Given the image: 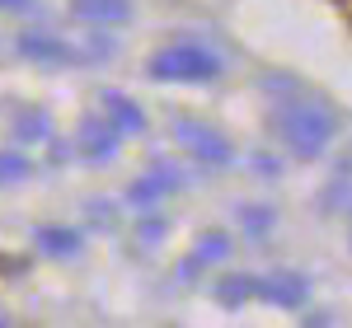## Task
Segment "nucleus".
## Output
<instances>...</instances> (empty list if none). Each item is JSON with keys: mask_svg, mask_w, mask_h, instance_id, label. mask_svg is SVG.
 <instances>
[{"mask_svg": "<svg viewBox=\"0 0 352 328\" xmlns=\"http://www.w3.org/2000/svg\"><path fill=\"white\" fill-rule=\"evenodd\" d=\"M277 132H282V141L296 150L300 160H320L329 150V141H333V132H338V122L315 99H292L277 113Z\"/></svg>", "mask_w": 352, "mask_h": 328, "instance_id": "f257e3e1", "label": "nucleus"}, {"mask_svg": "<svg viewBox=\"0 0 352 328\" xmlns=\"http://www.w3.org/2000/svg\"><path fill=\"white\" fill-rule=\"evenodd\" d=\"M221 56L212 47H197V43H174V47H160V52L146 61V75L164 84H212L221 80Z\"/></svg>", "mask_w": 352, "mask_h": 328, "instance_id": "f03ea898", "label": "nucleus"}, {"mask_svg": "<svg viewBox=\"0 0 352 328\" xmlns=\"http://www.w3.org/2000/svg\"><path fill=\"white\" fill-rule=\"evenodd\" d=\"M174 132H179V141L188 145V150L197 155V160L217 164V169H221V164H230V141L221 137V132H212V127H202V122H188V117H184V122H179Z\"/></svg>", "mask_w": 352, "mask_h": 328, "instance_id": "7ed1b4c3", "label": "nucleus"}, {"mask_svg": "<svg viewBox=\"0 0 352 328\" xmlns=\"http://www.w3.org/2000/svg\"><path fill=\"white\" fill-rule=\"evenodd\" d=\"M258 296L272 305H282V309H300V305L310 301V281L300 272H277L268 281H258Z\"/></svg>", "mask_w": 352, "mask_h": 328, "instance_id": "20e7f679", "label": "nucleus"}, {"mask_svg": "<svg viewBox=\"0 0 352 328\" xmlns=\"http://www.w3.org/2000/svg\"><path fill=\"white\" fill-rule=\"evenodd\" d=\"M71 14L89 28H113L132 19V0H71Z\"/></svg>", "mask_w": 352, "mask_h": 328, "instance_id": "39448f33", "label": "nucleus"}, {"mask_svg": "<svg viewBox=\"0 0 352 328\" xmlns=\"http://www.w3.org/2000/svg\"><path fill=\"white\" fill-rule=\"evenodd\" d=\"M118 137H122V132L113 127L109 117H89V122L80 127V145H85V155H89L94 164H109L113 155H118Z\"/></svg>", "mask_w": 352, "mask_h": 328, "instance_id": "423d86ee", "label": "nucleus"}, {"mask_svg": "<svg viewBox=\"0 0 352 328\" xmlns=\"http://www.w3.org/2000/svg\"><path fill=\"white\" fill-rule=\"evenodd\" d=\"M104 113H109V122L122 132V137H141V132H146V113H141V104L122 99V94H104Z\"/></svg>", "mask_w": 352, "mask_h": 328, "instance_id": "0eeeda50", "label": "nucleus"}, {"mask_svg": "<svg viewBox=\"0 0 352 328\" xmlns=\"http://www.w3.org/2000/svg\"><path fill=\"white\" fill-rule=\"evenodd\" d=\"M174 188H179V178H174V174H164V169H151L146 178H136V183H132V192H127V197H132L136 207H151V202H160L164 192H174Z\"/></svg>", "mask_w": 352, "mask_h": 328, "instance_id": "6e6552de", "label": "nucleus"}, {"mask_svg": "<svg viewBox=\"0 0 352 328\" xmlns=\"http://www.w3.org/2000/svg\"><path fill=\"white\" fill-rule=\"evenodd\" d=\"M19 52L33 56V61H76V52L61 38H43V33H24L19 38Z\"/></svg>", "mask_w": 352, "mask_h": 328, "instance_id": "1a4fd4ad", "label": "nucleus"}, {"mask_svg": "<svg viewBox=\"0 0 352 328\" xmlns=\"http://www.w3.org/2000/svg\"><path fill=\"white\" fill-rule=\"evenodd\" d=\"M254 296H258V281H254V277H240V272H230V277L217 286V301L230 305V309H240V305L254 301Z\"/></svg>", "mask_w": 352, "mask_h": 328, "instance_id": "9d476101", "label": "nucleus"}, {"mask_svg": "<svg viewBox=\"0 0 352 328\" xmlns=\"http://www.w3.org/2000/svg\"><path fill=\"white\" fill-rule=\"evenodd\" d=\"M38 244L52 258H71V253H80V235L76 230H38Z\"/></svg>", "mask_w": 352, "mask_h": 328, "instance_id": "9b49d317", "label": "nucleus"}, {"mask_svg": "<svg viewBox=\"0 0 352 328\" xmlns=\"http://www.w3.org/2000/svg\"><path fill=\"white\" fill-rule=\"evenodd\" d=\"M226 248H230V239H226V235H212V239H207V244H202V248H197V253L188 258V263H184V277H188L192 268H197V263L207 268V263H217V258H226Z\"/></svg>", "mask_w": 352, "mask_h": 328, "instance_id": "f8f14e48", "label": "nucleus"}, {"mask_svg": "<svg viewBox=\"0 0 352 328\" xmlns=\"http://www.w3.org/2000/svg\"><path fill=\"white\" fill-rule=\"evenodd\" d=\"M240 220H244V230H249V239H263L268 225H272V211H263V207H244Z\"/></svg>", "mask_w": 352, "mask_h": 328, "instance_id": "ddd939ff", "label": "nucleus"}, {"mask_svg": "<svg viewBox=\"0 0 352 328\" xmlns=\"http://www.w3.org/2000/svg\"><path fill=\"white\" fill-rule=\"evenodd\" d=\"M28 174V160L24 155H0V183H14Z\"/></svg>", "mask_w": 352, "mask_h": 328, "instance_id": "4468645a", "label": "nucleus"}, {"mask_svg": "<svg viewBox=\"0 0 352 328\" xmlns=\"http://www.w3.org/2000/svg\"><path fill=\"white\" fill-rule=\"evenodd\" d=\"M0 10H10V14H33L38 0H0Z\"/></svg>", "mask_w": 352, "mask_h": 328, "instance_id": "2eb2a0df", "label": "nucleus"}]
</instances>
